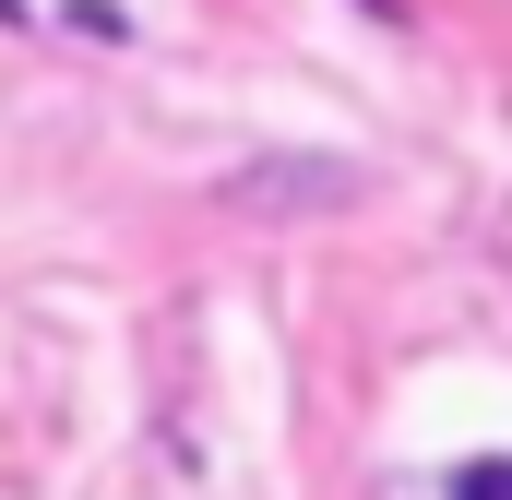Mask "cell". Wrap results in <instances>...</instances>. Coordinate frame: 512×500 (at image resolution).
I'll return each instance as SVG.
<instances>
[{
    "label": "cell",
    "mask_w": 512,
    "mask_h": 500,
    "mask_svg": "<svg viewBox=\"0 0 512 500\" xmlns=\"http://www.w3.org/2000/svg\"><path fill=\"white\" fill-rule=\"evenodd\" d=\"M453 500H512V465H465V477H453Z\"/></svg>",
    "instance_id": "1"
},
{
    "label": "cell",
    "mask_w": 512,
    "mask_h": 500,
    "mask_svg": "<svg viewBox=\"0 0 512 500\" xmlns=\"http://www.w3.org/2000/svg\"><path fill=\"white\" fill-rule=\"evenodd\" d=\"M0 24H24V0H0Z\"/></svg>",
    "instance_id": "2"
}]
</instances>
